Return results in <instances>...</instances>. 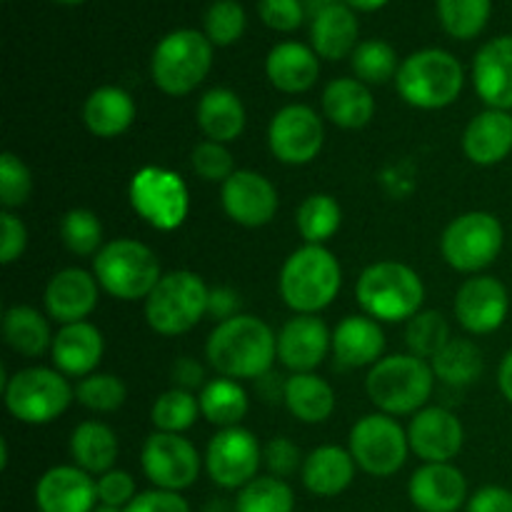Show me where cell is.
Listing matches in <instances>:
<instances>
[{
    "label": "cell",
    "mask_w": 512,
    "mask_h": 512,
    "mask_svg": "<svg viewBox=\"0 0 512 512\" xmlns=\"http://www.w3.org/2000/svg\"><path fill=\"white\" fill-rule=\"evenodd\" d=\"M205 358L223 378H263L278 358V335L255 315H235L210 333Z\"/></svg>",
    "instance_id": "6da1fadb"
},
{
    "label": "cell",
    "mask_w": 512,
    "mask_h": 512,
    "mask_svg": "<svg viewBox=\"0 0 512 512\" xmlns=\"http://www.w3.org/2000/svg\"><path fill=\"white\" fill-rule=\"evenodd\" d=\"M343 273L340 263L323 245H303L280 270V295L298 315H315L338 295Z\"/></svg>",
    "instance_id": "7a4b0ae2"
},
{
    "label": "cell",
    "mask_w": 512,
    "mask_h": 512,
    "mask_svg": "<svg viewBox=\"0 0 512 512\" xmlns=\"http://www.w3.org/2000/svg\"><path fill=\"white\" fill-rule=\"evenodd\" d=\"M355 298L373 320L398 323L420 313L425 285L413 268L403 263H375L363 270Z\"/></svg>",
    "instance_id": "3957f363"
},
{
    "label": "cell",
    "mask_w": 512,
    "mask_h": 512,
    "mask_svg": "<svg viewBox=\"0 0 512 512\" xmlns=\"http://www.w3.org/2000/svg\"><path fill=\"white\" fill-rule=\"evenodd\" d=\"M463 83L465 73L460 60L440 48L418 50L403 60L395 75L400 98L423 110H438L455 103Z\"/></svg>",
    "instance_id": "277c9868"
},
{
    "label": "cell",
    "mask_w": 512,
    "mask_h": 512,
    "mask_svg": "<svg viewBox=\"0 0 512 512\" xmlns=\"http://www.w3.org/2000/svg\"><path fill=\"white\" fill-rule=\"evenodd\" d=\"M93 275L100 288L118 300H140L160 283V260L145 243L133 238L110 240L93 258Z\"/></svg>",
    "instance_id": "5b68a950"
},
{
    "label": "cell",
    "mask_w": 512,
    "mask_h": 512,
    "mask_svg": "<svg viewBox=\"0 0 512 512\" xmlns=\"http://www.w3.org/2000/svg\"><path fill=\"white\" fill-rule=\"evenodd\" d=\"M435 373L418 355H390L378 360L365 380L370 400L385 415L420 413L433 395Z\"/></svg>",
    "instance_id": "8992f818"
},
{
    "label": "cell",
    "mask_w": 512,
    "mask_h": 512,
    "mask_svg": "<svg viewBox=\"0 0 512 512\" xmlns=\"http://www.w3.org/2000/svg\"><path fill=\"white\" fill-rule=\"evenodd\" d=\"M208 285L193 270H175L160 278L145 298V320L160 335H180L208 315Z\"/></svg>",
    "instance_id": "52a82bcc"
},
{
    "label": "cell",
    "mask_w": 512,
    "mask_h": 512,
    "mask_svg": "<svg viewBox=\"0 0 512 512\" xmlns=\"http://www.w3.org/2000/svg\"><path fill=\"white\" fill-rule=\"evenodd\" d=\"M213 65V43L198 30L165 35L153 53V80L163 93L188 95L198 88Z\"/></svg>",
    "instance_id": "ba28073f"
},
{
    "label": "cell",
    "mask_w": 512,
    "mask_h": 512,
    "mask_svg": "<svg viewBox=\"0 0 512 512\" xmlns=\"http://www.w3.org/2000/svg\"><path fill=\"white\" fill-rule=\"evenodd\" d=\"M5 408L13 418L28 425L53 423L65 413L75 390L60 370L25 368L5 383Z\"/></svg>",
    "instance_id": "9c48e42d"
},
{
    "label": "cell",
    "mask_w": 512,
    "mask_h": 512,
    "mask_svg": "<svg viewBox=\"0 0 512 512\" xmlns=\"http://www.w3.org/2000/svg\"><path fill=\"white\" fill-rule=\"evenodd\" d=\"M505 243V233L500 220L493 213H483V210H473L445 228L443 240H440V250L443 258L448 260L450 268L460 270V273H478V270L488 268L495 263Z\"/></svg>",
    "instance_id": "30bf717a"
},
{
    "label": "cell",
    "mask_w": 512,
    "mask_h": 512,
    "mask_svg": "<svg viewBox=\"0 0 512 512\" xmlns=\"http://www.w3.org/2000/svg\"><path fill=\"white\" fill-rule=\"evenodd\" d=\"M410 440L390 415H365L350 430V455L355 465L375 478H390L408 460Z\"/></svg>",
    "instance_id": "8fae6325"
},
{
    "label": "cell",
    "mask_w": 512,
    "mask_h": 512,
    "mask_svg": "<svg viewBox=\"0 0 512 512\" xmlns=\"http://www.w3.org/2000/svg\"><path fill=\"white\" fill-rule=\"evenodd\" d=\"M130 203L135 213L155 230H175L188 215L190 198L183 180L165 168H143L130 183Z\"/></svg>",
    "instance_id": "7c38bea8"
},
{
    "label": "cell",
    "mask_w": 512,
    "mask_h": 512,
    "mask_svg": "<svg viewBox=\"0 0 512 512\" xmlns=\"http://www.w3.org/2000/svg\"><path fill=\"white\" fill-rule=\"evenodd\" d=\"M143 473L155 488L180 493L200 475V455L188 438L178 433H153L140 453Z\"/></svg>",
    "instance_id": "4fadbf2b"
},
{
    "label": "cell",
    "mask_w": 512,
    "mask_h": 512,
    "mask_svg": "<svg viewBox=\"0 0 512 512\" xmlns=\"http://www.w3.org/2000/svg\"><path fill=\"white\" fill-rule=\"evenodd\" d=\"M205 468L220 488H245L250 480L258 478L260 468V445L250 430L223 428L208 445L205 453Z\"/></svg>",
    "instance_id": "5bb4252c"
},
{
    "label": "cell",
    "mask_w": 512,
    "mask_h": 512,
    "mask_svg": "<svg viewBox=\"0 0 512 512\" xmlns=\"http://www.w3.org/2000/svg\"><path fill=\"white\" fill-rule=\"evenodd\" d=\"M325 128L320 115L308 105H285L270 123L268 143L275 158L288 165H305L318 158Z\"/></svg>",
    "instance_id": "9a60e30c"
},
{
    "label": "cell",
    "mask_w": 512,
    "mask_h": 512,
    "mask_svg": "<svg viewBox=\"0 0 512 512\" xmlns=\"http://www.w3.org/2000/svg\"><path fill=\"white\" fill-rule=\"evenodd\" d=\"M508 310V288L493 275H478V278L465 280L455 295V318L473 335L498 330L508 318Z\"/></svg>",
    "instance_id": "2e32d148"
},
{
    "label": "cell",
    "mask_w": 512,
    "mask_h": 512,
    "mask_svg": "<svg viewBox=\"0 0 512 512\" xmlns=\"http://www.w3.org/2000/svg\"><path fill=\"white\" fill-rule=\"evenodd\" d=\"M223 208L238 225L260 228L278 213V193L265 175L255 170H235L223 183Z\"/></svg>",
    "instance_id": "e0dca14e"
},
{
    "label": "cell",
    "mask_w": 512,
    "mask_h": 512,
    "mask_svg": "<svg viewBox=\"0 0 512 512\" xmlns=\"http://www.w3.org/2000/svg\"><path fill=\"white\" fill-rule=\"evenodd\" d=\"M410 450L425 463H450L465 443L460 420L445 408H425L415 413L408 428Z\"/></svg>",
    "instance_id": "ac0fdd59"
},
{
    "label": "cell",
    "mask_w": 512,
    "mask_h": 512,
    "mask_svg": "<svg viewBox=\"0 0 512 512\" xmlns=\"http://www.w3.org/2000/svg\"><path fill=\"white\" fill-rule=\"evenodd\" d=\"M330 348L333 335L315 315H295L278 335V360L293 373H313Z\"/></svg>",
    "instance_id": "d6986e66"
},
{
    "label": "cell",
    "mask_w": 512,
    "mask_h": 512,
    "mask_svg": "<svg viewBox=\"0 0 512 512\" xmlns=\"http://www.w3.org/2000/svg\"><path fill=\"white\" fill-rule=\"evenodd\" d=\"M98 485L78 465L50 468L35 485V505L40 512H93Z\"/></svg>",
    "instance_id": "ffe728a7"
},
{
    "label": "cell",
    "mask_w": 512,
    "mask_h": 512,
    "mask_svg": "<svg viewBox=\"0 0 512 512\" xmlns=\"http://www.w3.org/2000/svg\"><path fill=\"white\" fill-rule=\"evenodd\" d=\"M408 493L420 512H458L468 498V480L450 463H425L410 478Z\"/></svg>",
    "instance_id": "44dd1931"
},
{
    "label": "cell",
    "mask_w": 512,
    "mask_h": 512,
    "mask_svg": "<svg viewBox=\"0 0 512 512\" xmlns=\"http://www.w3.org/2000/svg\"><path fill=\"white\" fill-rule=\"evenodd\" d=\"M95 305H98V280L88 270H60L45 288V310L60 325L83 323Z\"/></svg>",
    "instance_id": "7402d4cb"
},
{
    "label": "cell",
    "mask_w": 512,
    "mask_h": 512,
    "mask_svg": "<svg viewBox=\"0 0 512 512\" xmlns=\"http://www.w3.org/2000/svg\"><path fill=\"white\" fill-rule=\"evenodd\" d=\"M473 85L488 108L512 110V35H503L478 50Z\"/></svg>",
    "instance_id": "603a6c76"
},
{
    "label": "cell",
    "mask_w": 512,
    "mask_h": 512,
    "mask_svg": "<svg viewBox=\"0 0 512 512\" xmlns=\"http://www.w3.org/2000/svg\"><path fill=\"white\" fill-rule=\"evenodd\" d=\"M103 333L95 328L93 323H70L63 325L58 333L53 335V365L63 375H73V378H88L93 375L95 365L103 358Z\"/></svg>",
    "instance_id": "cb8c5ba5"
},
{
    "label": "cell",
    "mask_w": 512,
    "mask_h": 512,
    "mask_svg": "<svg viewBox=\"0 0 512 512\" xmlns=\"http://www.w3.org/2000/svg\"><path fill=\"white\" fill-rule=\"evenodd\" d=\"M463 150L475 165H495L512 153V113L488 108L475 115L463 135Z\"/></svg>",
    "instance_id": "d4e9b609"
},
{
    "label": "cell",
    "mask_w": 512,
    "mask_h": 512,
    "mask_svg": "<svg viewBox=\"0 0 512 512\" xmlns=\"http://www.w3.org/2000/svg\"><path fill=\"white\" fill-rule=\"evenodd\" d=\"M385 335L378 320L363 318V315H350L335 328L333 333V353L338 365L343 368H363L383 360Z\"/></svg>",
    "instance_id": "484cf974"
},
{
    "label": "cell",
    "mask_w": 512,
    "mask_h": 512,
    "mask_svg": "<svg viewBox=\"0 0 512 512\" xmlns=\"http://www.w3.org/2000/svg\"><path fill=\"white\" fill-rule=\"evenodd\" d=\"M265 73L270 83L283 93H305L320 75V60L315 50L303 43H280L270 50L265 60Z\"/></svg>",
    "instance_id": "4316f807"
},
{
    "label": "cell",
    "mask_w": 512,
    "mask_h": 512,
    "mask_svg": "<svg viewBox=\"0 0 512 512\" xmlns=\"http://www.w3.org/2000/svg\"><path fill=\"white\" fill-rule=\"evenodd\" d=\"M300 473H303V485L310 493L320 495V498H335L353 483L355 460L348 450L338 448V445H323L303 460Z\"/></svg>",
    "instance_id": "83f0119b"
},
{
    "label": "cell",
    "mask_w": 512,
    "mask_h": 512,
    "mask_svg": "<svg viewBox=\"0 0 512 512\" xmlns=\"http://www.w3.org/2000/svg\"><path fill=\"white\" fill-rule=\"evenodd\" d=\"M313 50L325 60H340L358 48V18L348 5H330L313 15L310 25Z\"/></svg>",
    "instance_id": "f1b7e54d"
},
{
    "label": "cell",
    "mask_w": 512,
    "mask_h": 512,
    "mask_svg": "<svg viewBox=\"0 0 512 512\" xmlns=\"http://www.w3.org/2000/svg\"><path fill=\"white\" fill-rule=\"evenodd\" d=\"M83 120L98 138H115L125 133L135 120V103L123 88L103 85L93 90L83 105Z\"/></svg>",
    "instance_id": "f546056e"
},
{
    "label": "cell",
    "mask_w": 512,
    "mask_h": 512,
    "mask_svg": "<svg viewBox=\"0 0 512 512\" xmlns=\"http://www.w3.org/2000/svg\"><path fill=\"white\" fill-rule=\"evenodd\" d=\"M323 110L340 128H363L375 113L373 93L358 78H338L323 93Z\"/></svg>",
    "instance_id": "4dcf8cb0"
},
{
    "label": "cell",
    "mask_w": 512,
    "mask_h": 512,
    "mask_svg": "<svg viewBox=\"0 0 512 512\" xmlns=\"http://www.w3.org/2000/svg\"><path fill=\"white\" fill-rule=\"evenodd\" d=\"M198 125L215 143H230L240 138L245 128V105L233 90L213 88L200 98Z\"/></svg>",
    "instance_id": "1f68e13d"
},
{
    "label": "cell",
    "mask_w": 512,
    "mask_h": 512,
    "mask_svg": "<svg viewBox=\"0 0 512 512\" xmlns=\"http://www.w3.org/2000/svg\"><path fill=\"white\" fill-rule=\"evenodd\" d=\"M283 400L303 423H325L335 410L333 388L315 373H295L285 380Z\"/></svg>",
    "instance_id": "d6a6232c"
},
{
    "label": "cell",
    "mask_w": 512,
    "mask_h": 512,
    "mask_svg": "<svg viewBox=\"0 0 512 512\" xmlns=\"http://www.w3.org/2000/svg\"><path fill=\"white\" fill-rule=\"evenodd\" d=\"M70 455L75 465L90 475H103L113 470L118 458V438L113 430L98 420L80 423L70 435Z\"/></svg>",
    "instance_id": "836d02e7"
},
{
    "label": "cell",
    "mask_w": 512,
    "mask_h": 512,
    "mask_svg": "<svg viewBox=\"0 0 512 512\" xmlns=\"http://www.w3.org/2000/svg\"><path fill=\"white\" fill-rule=\"evenodd\" d=\"M3 338L15 353L25 358H38L48 345H53L48 320L30 305H13L5 310Z\"/></svg>",
    "instance_id": "e575fe53"
},
{
    "label": "cell",
    "mask_w": 512,
    "mask_h": 512,
    "mask_svg": "<svg viewBox=\"0 0 512 512\" xmlns=\"http://www.w3.org/2000/svg\"><path fill=\"white\" fill-rule=\"evenodd\" d=\"M200 413L220 428H235L248 413V393L240 388L238 380L218 378L210 380L200 390Z\"/></svg>",
    "instance_id": "d590c367"
},
{
    "label": "cell",
    "mask_w": 512,
    "mask_h": 512,
    "mask_svg": "<svg viewBox=\"0 0 512 512\" xmlns=\"http://www.w3.org/2000/svg\"><path fill=\"white\" fill-rule=\"evenodd\" d=\"M435 378L448 385H470L483 373V353L473 340L450 338V343L430 360Z\"/></svg>",
    "instance_id": "8d00e7d4"
},
{
    "label": "cell",
    "mask_w": 512,
    "mask_h": 512,
    "mask_svg": "<svg viewBox=\"0 0 512 512\" xmlns=\"http://www.w3.org/2000/svg\"><path fill=\"white\" fill-rule=\"evenodd\" d=\"M340 205L325 193H315L305 198L298 208V230L308 245H323L333 238L340 228Z\"/></svg>",
    "instance_id": "74e56055"
},
{
    "label": "cell",
    "mask_w": 512,
    "mask_h": 512,
    "mask_svg": "<svg viewBox=\"0 0 512 512\" xmlns=\"http://www.w3.org/2000/svg\"><path fill=\"white\" fill-rule=\"evenodd\" d=\"M295 495L283 478H255L240 488L235 512H293Z\"/></svg>",
    "instance_id": "f35d334b"
},
{
    "label": "cell",
    "mask_w": 512,
    "mask_h": 512,
    "mask_svg": "<svg viewBox=\"0 0 512 512\" xmlns=\"http://www.w3.org/2000/svg\"><path fill=\"white\" fill-rule=\"evenodd\" d=\"M438 18L448 35L470 40L488 25L490 0H438Z\"/></svg>",
    "instance_id": "ab89813d"
},
{
    "label": "cell",
    "mask_w": 512,
    "mask_h": 512,
    "mask_svg": "<svg viewBox=\"0 0 512 512\" xmlns=\"http://www.w3.org/2000/svg\"><path fill=\"white\" fill-rule=\"evenodd\" d=\"M200 415V400L195 398L188 390L173 388L168 393L160 395L155 400L153 410H150V418H153V425L160 430V433H183L190 425L198 420Z\"/></svg>",
    "instance_id": "60d3db41"
},
{
    "label": "cell",
    "mask_w": 512,
    "mask_h": 512,
    "mask_svg": "<svg viewBox=\"0 0 512 512\" xmlns=\"http://www.w3.org/2000/svg\"><path fill=\"white\" fill-rule=\"evenodd\" d=\"M405 340H408L410 355L433 360L450 343V325L438 310H423L410 318L408 328H405Z\"/></svg>",
    "instance_id": "b9f144b4"
},
{
    "label": "cell",
    "mask_w": 512,
    "mask_h": 512,
    "mask_svg": "<svg viewBox=\"0 0 512 512\" xmlns=\"http://www.w3.org/2000/svg\"><path fill=\"white\" fill-rule=\"evenodd\" d=\"M353 70L360 83H388L400 70L398 55L385 40H365L353 50Z\"/></svg>",
    "instance_id": "7bdbcfd3"
},
{
    "label": "cell",
    "mask_w": 512,
    "mask_h": 512,
    "mask_svg": "<svg viewBox=\"0 0 512 512\" xmlns=\"http://www.w3.org/2000/svg\"><path fill=\"white\" fill-rule=\"evenodd\" d=\"M60 235H63V243L68 245L70 253L98 255L100 243H103V225L93 210L75 208L65 213L63 223H60Z\"/></svg>",
    "instance_id": "ee69618b"
},
{
    "label": "cell",
    "mask_w": 512,
    "mask_h": 512,
    "mask_svg": "<svg viewBox=\"0 0 512 512\" xmlns=\"http://www.w3.org/2000/svg\"><path fill=\"white\" fill-rule=\"evenodd\" d=\"M75 398L93 413H113L125 403V385L110 373H93L80 380Z\"/></svg>",
    "instance_id": "f6af8a7d"
},
{
    "label": "cell",
    "mask_w": 512,
    "mask_h": 512,
    "mask_svg": "<svg viewBox=\"0 0 512 512\" xmlns=\"http://www.w3.org/2000/svg\"><path fill=\"white\" fill-rule=\"evenodd\" d=\"M245 30V10L238 0H215L205 13V35L213 45H233Z\"/></svg>",
    "instance_id": "bcb514c9"
},
{
    "label": "cell",
    "mask_w": 512,
    "mask_h": 512,
    "mask_svg": "<svg viewBox=\"0 0 512 512\" xmlns=\"http://www.w3.org/2000/svg\"><path fill=\"white\" fill-rule=\"evenodd\" d=\"M33 178L23 160L13 153L0 155V203L3 208H20L30 198Z\"/></svg>",
    "instance_id": "7dc6e473"
},
{
    "label": "cell",
    "mask_w": 512,
    "mask_h": 512,
    "mask_svg": "<svg viewBox=\"0 0 512 512\" xmlns=\"http://www.w3.org/2000/svg\"><path fill=\"white\" fill-rule=\"evenodd\" d=\"M193 170L208 183H225L233 170V155L225 148L223 143H215V140H205V143L195 145L193 155Z\"/></svg>",
    "instance_id": "c3c4849f"
},
{
    "label": "cell",
    "mask_w": 512,
    "mask_h": 512,
    "mask_svg": "<svg viewBox=\"0 0 512 512\" xmlns=\"http://www.w3.org/2000/svg\"><path fill=\"white\" fill-rule=\"evenodd\" d=\"M258 13L268 28L293 33L305 18L303 0H258Z\"/></svg>",
    "instance_id": "681fc988"
},
{
    "label": "cell",
    "mask_w": 512,
    "mask_h": 512,
    "mask_svg": "<svg viewBox=\"0 0 512 512\" xmlns=\"http://www.w3.org/2000/svg\"><path fill=\"white\" fill-rule=\"evenodd\" d=\"M98 485V503L108 508L125 510L135 500V480L125 470H108L95 480Z\"/></svg>",
    "instance_id": "f907efd6"
},
{
    "label": "cell",
    "mask_w": 512,
    "mask_h": 512,
    "mask_svg": "<svg viewBox=\"0 0 512 512\" xmlns=\"http://www.w3.org/2000/svg\"><path fill=\"white\" fill-rule=\"evenodd\" d=\"M263 458H265V465H268L270 473H273L275 478H290L295 470L303 468V465H300L298 445L288 438L270 440L263 450Z\"/></svg>",
    "instance_id": "816d5d0a"
},
{
    "label": "cell",
    "mask_w": 512,
    "mask_h": 512,
    "mask_svg": "<svg viewBox=\"0 0 512 512\" xmlns=\"http://www.w3.org/2000/svg\"><path fill=\"white\" fill-rule=\"evenodd\" d=\"M123 512H190V505L188 500L180 498V493L155 488L135 495L133 503Z\"/></svg>",
    "instance_id": "f5cc1de1"
},
{
    "label": "cell",
    "mask_w": 512,
    "mask_h": 512,
    "mask_svg": "<svg viewBox=\"0 0 512 512\" xmlns=\"http://www.w3.org/2000/svg\"><path fill=\"white\" fill-rule=\"evenodd\" d=\"M0 228H3V240H0V260L5 265L15 263L23 255L25 243H28V230H25L23 220L15 218L13 213L5 210L0 215Z\"/></svg>",
    "instance_id": "db71d44e"
},
{
    "label": "cell",
    "mask_w": 512,
    "mask_h": 512,
    "mask_svg": "<svg viewBox=\"0 0 512 512\" xmlns=\"http://www.w3.org/2000/svg\"><path fill=\"white\" fill-rule=\"evenodd\" d=\"M468 512H512V493L500 485H485L470 498Z\"/></svg>",
    "instance_id": "11a10c76"
},
{
    "label": "cell",
    "mask_w": 512,
    "mask_h": 512,
    "mask_svg": "<svg viewBox=\"0 0 512 512\" xmlns=\"http://www.w3.org/2000/svg\"><path fill=\"white\" fill-rule=\"evenodd\" d=\"M240 308V295L233 288H213L208 295V315L218 323L235 318Z\"/></svg>",
    "instance_id": "9f6ffc18"
},
{
    "label": "cell",
    "mask_w": 512,
    "mask_h": 512,
    "mask_svg": "<svg viewBox=\"0 0 512 512\" xmlns=\"http://www.w3.org/2000/svg\"><path fill=\"white\" fill-rule=\"evenodd\" d=\"M173 383L175 388L180 390H188V393H193L195 388H200V385H205V370L203 365L198 363V360L193 358H180L175 360L173 365Z\"/></svg>",
    "instance_id": "6f0895ef"
},
{
    "label": "cell",
    "mask_w": 512,
    "mask_h": 512,
    "mask_svg": "<svg viewBox=\"0 0 512 512\" xmlns=\"http://www.w3.org/2000/svg\"><path fill=\"white\" fill-rule=\"evenodd\" d=\"M498 385H500V393L505 395V400L512 403V350L503 358L498 370Z\"/></svg>",
    "instance_id": "680465c9"
},
{
    "label": "cell",
    "mask_w": 512,
    "mask_h": 512,
    "mask_svg": "<svg viewBox=\"0 0 512 512\" xmlns=\"http://www.w3.org/2000/svg\"><path fill=\"white\" fill-rule=\"evenodd\" d=\"M345 3H348L350 8H355V10H363V13H373V10L383 8L388 0H345Z\"/></svg>",
    "instance_id": "91938a15"
},
{
    "label": "cell",
    "mask_w": 512,
    "mask_h": 512,
    "mask_svg": "<svg viewBox=\"0 0 512 512\" xmlns=\"http://www.w3.org/2000/svg\"><path fill=\"white\" fill-rule=\"evenodd\" d=\"M335 3H338V0H303L305 10H308V13H313V15H318L320 10L330 8V5H335Z\"/></svg>",
    "instance_id": "94428289"
},
{
    "label": "cell",
    "mask_w": 512,
    "mask_h": 512,
    "mask_svg": "<svg viewBox=\"0 0 512 512\" xmlns=\"http://www.w3.org/2000/svg\"><path fill=\"white\" fill-rule=\"evenodd\" d=\"M93 512H123V510H118V508H108V505H98V508H95Z\"/></svg>",
    "instance_id": "6125c7cd"
},
{
    "label": "cell",
    "mask_w": 512,
    "mask_h": 512,
    "mask_svg": "<svg viewBox=\"0 0 512 512\" xmlns=\"http://www.w3.org/2000/svg\"><path fill=\"white\" fill-rule=\"evenodd\" d=\"M55 3H63V5H78V3H83V0H55Z\"/></svg>",
    "instance_id": "be15d7a7"
}]
</instances>
